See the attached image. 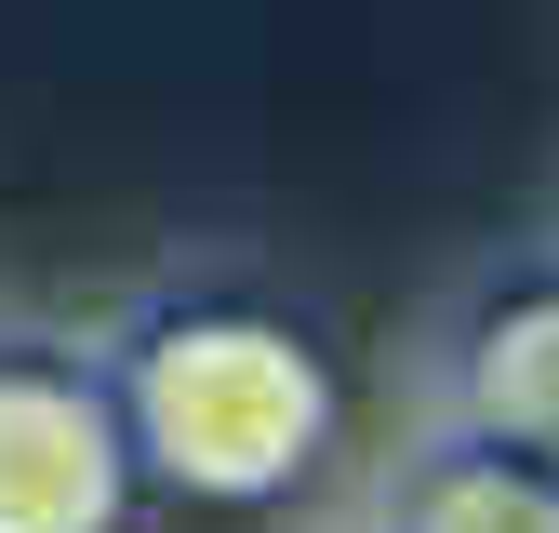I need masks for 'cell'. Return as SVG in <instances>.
I'll return each mask as SVG.
<instances>
[{"label":"cell","instance_id":"3","mask_svg":"<svg viewBox=\"0 0 559 533\" xmlns=\"http://www.w3.org/2000/svg\"><path fill=\"white\" fill-rule=\"evenodd\" d=\"M453 427L559 466V281H520V294H493L466 320V347H453Z\"/></svg>","mask_w":559,"mask_h":533},{"label":"cell","instance_id":"4","mask_svg":"<svg viewBox=\"0 0 559 533\" xmlns=\"http://www.w3.org/2000/svg\"><path fill=\"white\" fill-rule=\"evenodd\" d=\"M386 533H559V466L507 453V440H440V453H413V481L386 507Z\"/></svg>","mask_w":559,"mask_h":533},{"label":"cell","instance_id":"2","mask_svg":"<svg viewBox=\"0 0 559 533\" xmlns=\"http://www.w3.org/2000/svg\"><path fill=\"white\" fill-rule=\"evenodd\" d=\"M133 440L107 360L0 333V533H120L133 520Z\"/></svg>","mask_w":559,"mask_h":533},{"label":"cell","instance_id":"1","mask_svg":"<svg viewBox=\"0 0 559 533\" xmlns=\"http://www.w3.org/2000/svg\"><path fill=\"white\" fill-rule=\"evenodd\" d=\"M133 481L187 507H280L333 453V374L280 307H160L107 360Z\"/></svg>","mask_w":559,"mask_h":533}]
</instances>
